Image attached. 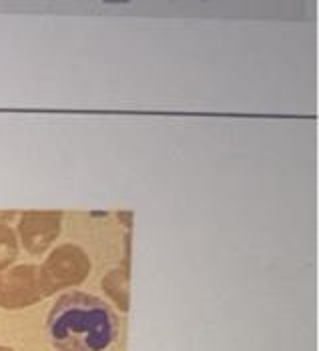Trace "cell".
<instances>
[{"instance_id":"cell-3","label":"cell","mask_w":319,"mask_h":351,"mask_svg":"<svg viewBox=\"0 0 319 351\" xmlns=\"http://www.w3.org/2000/svg\"><path fill=\"white\" fill-rule=\"evenodd\" d=\"M45 298L40 287L38 267L14 265L0 271V307L2 309H25Z\"/></svg>"},{"instance_id":"cell-4","label":"cell","mask_w":319,"mask_h":351,"mask_svg":"<svg viewBox=\"0 0 319 351\" xmlns=\"http://www.w3.org/2000/svg\"><path fill=\"white\" fill-rule=\"evenodd\" d=\"M62 225L58 211H27L19 221L16 237L30 255H38L51 249Z\"/></svg>"},{"instance_id":"cell-5","label":"cell","mask_w":319,"mask_h":351,"mask_svg":"<svg viewBox=\"0 0 319 351\" xmlns=\"http://www.w3.org/2000/svg\"><path fill=\"white\" fill-rule=\"evenodd\" d=\"M103 289L121 311H129V271H110L103 281Z\"/></svg>"},{"instance_id":"cell-1","label":"cell","mask_w":319,"mask_h":351,"mask_svg":"<svg viewBox=\"0 0 319 351\" xmlns=\"http://www.w3.org/2000/svg\"><path fill=\"white\" fill-rule=\"evenodd\" d=\"M47 331L58 351H106L119 335V319L105 301L77 291L54 303Z\"/></svg>"},{"instance_id":"cell-7","label":"cell","mask_w":319,"mask_h":351,"mask_svg":"<svg viewBox=\"0 0 319 351\" xmlns=\"http://www.w3.org/2000/svg\"><path fill=\"white\" fill-rule=\"evenodd\" d=\"M0 351H14V350H10V348H4V346H0Z\"/></svg>"},{"instance_id":"cell-6","label":"cell","mask_w":319,"mask_h":351,"mask_svg":"<svg viewBox=\"0 0 319 351\" xmlns=\"http://www.w3.org/2000/svg\"><path fill=\"white\" fill-rule=\"evenodd\" d=\"M19 237L12 227L0 223V271L8 269L19 257Z\"/></svg>"},{"instance_id":"cell-2","label":"cell","mask_w":319,"mask_h":351,"mask_svg":"<svg viewBox=\"0 0 319 351\" xmlns=\"http://www.w3.org/2000/svg\"><path fill=\"white\" fill-rule=\"evenodd\" d=\"M91 273V259L77 245H60L38 267L40 287L47 295L80 285Z\"/></svg>"}]
</instances>
